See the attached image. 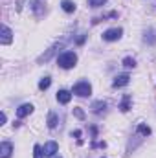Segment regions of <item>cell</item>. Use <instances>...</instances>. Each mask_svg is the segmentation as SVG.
<instances>
[{
    "label": "cell",
    "mask_w": 156,
    "mask_h": 158,
    "mask_svg": "<svg viewBox=\"0 0 156 158\" xmlns=\"http://www.w3.org/2000/svg\"><path fill=\"white\" fill-rule=\"evenodd\" d=\"M129 81H130V76H129V74H119V76H116V77H114V81H112V86H114V88L125 86V85H129Z\"/></svg>",
    "instance_id": "6"
},
{
    "label": "cell",
    "mask_w": 156,
    "mask_h": 158,
    "mask_svg": "<svg viewBox=\"0 0 156 158\" xmlns=\"http://www.w3.org/2000/svg\"><path fill=\"white\" fill-rule=\"evenodd\" d=\"M130 103H132V96H130V94H125V96H123V99H121L119 110H121V112H127V110H130Z\"/></svg>",
    "instance_id": "13"
},
{
    "label": "cell",
    "mask_w": 156,
    "mask_h": 158,
    "mask_svg": "<svg viewBox=\"0 0 156 158\" xmlns=\"http://www.w3.org/2000/svg\"><path fill=\"white\" fill-rule=\"evenodd\" d=\"M105 4H107V0H88V6L90 7H101Z\"/></svg>",
    "instance_id": "21"
},
{
    "label": "cell",
    "mask_w": 156,
    "mask_h": 158,
    "mask_svg": "<svg viewBox=\"0 0 156 158\" xmlns=\"http://www.w3.org/2000/svg\"><path fill=\"white\" fill-rule=\"evenodd\" d=\"M92 112L94 114H101V112H105V109H107V103L103 101V99H97V101H94L92 103Z\"/></svg>",
    "instance_id": "12"
},
{
    "label": "cell",
    "mask_w": 156,
    "mask_h": 158,
    "mask_svg": "<svg viewBox=\"0 0 156 158\" xmlns=\"http://www.w3.org/2000/svg\"><path fill=\"white\" fill-rule=\"evenodd\" d=\"M90 132H92V138H96V136H97V127L92 125V127H90Z\"/></svg>",
    "instance_id": "23"
},
{
    "label": "cell",
    "mask_w": 156,
    "mask_h": 158,
    "mask_svg": "<svg viewBox=\"0 0 156 158\" xmlns=\"http://www.w3.org/2000/svg\"><path fill=\"white\" fill-rule=\"evenodd\" d=\"M70 99H72V92H68V90H59L57 92V101L59 103L66 105V103H70Z\"/></svg>",
    "instance_id": "11"
},
{
    "label": "cell",
    "mask_w": 156,
    "mask_h": 158,
    "mask_svg": "<svg viewBox=\"0 0 156 158\" xmlns=\"http://www.w3.org/2000/svg\"><path fill=\"white\" fill-rule=\"evenodd\" d=\"M33 158H44V151L40 145H33Z\"/></svg>",
    "instance_id": "20"
},
{
    "label": "cell",
    "mask_w": 156,
    "mask_h": 158,
    "mask_svg": "<svg viewBox=\"0 0 156 158\" xmlns=\"http://www.w3.org/2000/svg\"><path fill=\"white\" fill-rule=\"evenodd\" d=\"M145 42H149V44H156V31L153 30V28H149L147 31H145Z\"/></svg>",
    "instance_id": "15"
},
{
    "label": "cell",
    "mask_w": 156,
    "mask_h": 158,
    "mask_svg": "<svg viewBox=\"0 0 156 158\" xmlns=\"http://www.w3.org/2000/svg\"><path fill=\"white\" fill-rule=\"evenodd\" d=\"M33 112V105L31 103H24V105H20L18 109H17V116L18 118H26V116H30Z\"/></svg>",
    "instance_id": "7"
},
{
    "label": "cell",
    "mask_w": 156,
    "mask_h": 158,
    "mask_svg": "<svg viewBox=\"0 0 156 158\" xmlns=\"http://www.w3.org/2000/svg\"><path fill=\"white\" fill-rule=\"evenodd\" d=\"M11 40H13V31L4 24V26H2V39H0V42L6 46V44H11Z\"/></svg>",
    "instance_id": "8"
},
{
    "label": "cell",
    "mask_w": 156,
    "mask_h": 158,
    "mask_svg": "<svg viewBox=\"0 0 156 158\" xmlns=\"http://www.w3.org/2000/svg\"><path fill=\"white\" fill-rule=\"evenodd\" d=\"M76 63H77V55H76L74 52H64V53H61V55L57 57V64H59L61 68H64V70L74 68Z\"/></svg>",
    "instance_id": "1"
},
{
    "label": "cell",
    "mask_w": 156,
    "mask_h": 158,
    "mask_svg": "<svg viewBox=\"0 0 156 158\" xmlns=\"http://www.w3.org/2000/svg\"><path fill=\"white\" fill-rule=\"evenodd\" d=\"M61 7H63L66 13H74V11H76V4H74L72 0H63V2H61Z\"/></svg>",
    "instance_id": "14"
},
{
    "label": "cell",
    "mask_w": 156,
    "mask_h": 158,
    "mask_svg": "<svg viewBox=\"0 0 156 158\" xmlns=\"http://www.w3.org/2000/svg\"><path fill=\"white\" fill-rule=\"evenodd\" d=\"M13 153V145L9 142H2L0 143V158H9Z\"/></svg>",
    "instance_id": "9"
},
{
    "label": "cell",
    "mask_w": 156,
    "mask_h": 158,
    "mask_svg": "<svg viewBox=\"0 0 156 158\" xmlns=\"http://www.w3.org/2000/svg\"><path fill=\"white\" fill-rule=\"evenodd\" d=\"M30 4H31V9H33L35 17H37V19H40V17L44 15V6L40 4L39 0H30Z\"/></svg>",
    "instance_id": "10"
},
{
    "label": "cell",
    "mask_w": 156,
    "mask_h": 158,
    "mask_svg": "<svg viewBox=\"0 0 156 158\" xmlns=\"http://www.w3.org/2000/svg\"><path fill=\"white\" fill-rule=\"evenodd\" d=\"M121 35H123V30H121V28H110V30H107V31L103 33V40L112 42V40L121 39Z\"/></svg>",
    "instance_id": "4"
},
{
    "label": "cell",
    "mask_w": 156,
    "mask_h": 158,
    "mask_svg": "<svg viewBox=\"0 0 156 158\" xmlns=\"http://www.w3.org/2000/svg\"><path fill=\"white\" fill-rule=\"evenodd\" d=\"M74 116L77 119H84V112H83L81 107H74Z\"/></svg>",
    "instance_id": "22"
},
{
    "label": "cell",
    "mask_w": 156,
    "mask_h": 158,
    "mask_svg": "<svg viewBox=\"0 0 156 158\" xmlns=\"http://www.w3.org/2000/svg\"><path fill=\"white\" fill-rule=\"evenodd\" d=\"M6 119H7L6 112H2V116H0V121H2V123H0V125H4V123H6Z\"/></svg>",
    "instance_id": "25"
},
{
    "label": "cell",
    "mask_w": 156,
    "mask_h": 158,
    "mask_svg": "<svg viewBox=\"0 0 156 158\" xmlns=\"http://www.w3.org/2000/svg\"><path fill=\"white\" fill-rule=\"evenodd\" d=\"M64 44H66V40H59V42H55V44H53L46 53H42L39 59H37V63H46V61H50V59H51V57H53V55H55V53H57Z\"/></svg>",
    "instance_id": "3"
},
{
    "label": "cell",
    "mask_w": 156,
    "mask_h": 158,
    "mask_svg": "<svg viewBox=\"0 0 156 158\" xmlns=\"http://www.w3.org/2000/svg\"><path fill=\"white\" fill-rule=\"evenodd\" d=\"M42 151H44V156H53L59 151V145H57V142H46Z\"/></svg>",
    "instance_id": "5"
},
{
    "label": "cell",
    "mask_w": 156,
    "mask_h": 158,
    "mask_svg": "<svg viewBox=\"0 0 156 158\" xmlns=\"http://www.w3.org/2000/svg\"><path fill=\"white\" fill-rule=\"evenodd\" d=\"M72 136H74V138H79V136H81V131H72Z\"/></svg>",
    "instance_id": "26"
},
{
    "label": "cell",
    "mask_w": 156,
    "mask_h": 158,
    "mask_svg": "<svg viewBox=\"0 0 156 158\" xmlns=\"http://www.w3.org/2000/svg\"><path fill=\"white\" fill-rule=\"evenodd\" d=\"M121 64H123L125 68H134V66H136V61H134L132 57H125V59L121 61Z\"/></svg>",
    "instance_id": "19"
},
{
    "label": "cell",
    "mask_w": 156,
    "mask_h": 158,
    "mask_svg": "<svg viewBox=\"0 0 156 158\" xmlns=\"http://www.w3.org/2000/svg\"><path fill=\"white\" fill-rule=\"evenodd\" d=\"M84 40H86V35H81V37H79L77 40H76V42H77V46H81V44H83Z\"/></svg>",
    "instance_id": "24"
},
{
    "label": "cell",
    "mask_w": 156,
    "mask_h": 158,
    "mask_svg": "<svg viewBox=\"0 0 156 158\" xmlns=\"http://www.w3.org/2000/svg\"><path fill=\"white\" fill-rule=\"evenodd\" d=\"M50 85H51V77H48V76H46V77H42L39 81V88H40V90H48V88H50Z\"/></svg>",
    "instance_id": "18"
},
{
    "label": "cell",
    "mask_w": 156,
    "mask_h": 158,
    "mask_svg": "<svg viewBox=\"0 0 156 158\" xmlns=\"http://www.w3.org/2000/svg\"><path fill=\"white\" fill-rule=\"evenodd\" d=\"M72 94H76L79 98H88V96L92 94V85H90L88 81H79L77 85H74Z\"/></svg>",
    "instance_id": "2"
},
{
    "label": "cell",
    "mask_w": 156,
    "mask_h": 158,
    "mask_svg": "<svg viewBox=\"0 0 156 158\" xmlns=\"http://www.w3.org/2000/svg\"><path fill=\"white\" fill-rule=\"evenodd\" d=\"M138 132H140L142 136H145V138H147V136L151 134V127H149V125H145V123H140V125H138Z\"/></svg>",
    "instance_id": "17"
},
{
    "label": "cell",
    "mask_w": 156,
    "mask_h": 158,
    "mask_svg": "<svg viewBox=\"0 0 156 158\" xmlns=\"http://www.w3.org/2000/svg\"><path fill=\"white\" fill-rule=\"evenodd\" d=\"M46 123H48V127H50V129H55V127H57V123H59L57 114H55V112H50V114H48V119H46Z\"/></svg>",
    "instance_id": "16"
}]
</instances>
